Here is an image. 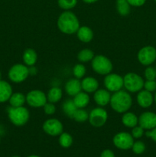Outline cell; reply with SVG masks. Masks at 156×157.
Instances as JSON below:
<instances>
[{
	"mask_svg": "<svg viewBox=\"0 0 156 157\" xmlns=\"http://www.w3.org/2000/svg\"><path fill=\"white\" fill-rule=\"evenodd\" d=\"M57 25L58 29L61 32L67 35L76 33L79 28L80 27L77 17L70 11H65L62 12L58 17Z\"/></svg>",
	"mask_w": 156,
	"mask_h": 157,
	"instance_id": "cell-1",
	"label": "cell"
},
{
	"mask_svg": "<svg viewBox=\"0 0 156 157\" xmlns=\"http://www.w3.org/2000/svg\"><path fill=\"white\" fill-rule=\"evenodd\" d=\"M9 119L14 125L21 127L26 124L30 117L28 110L24 107H9L7 110Z\"/></svg>",
	"mask_w": 156,
	"mask_h": 157,
	"instance_id": "cell-3",
	"label": "cell"
},
{
	"mask_svg": "<svg viewBox=\"0 0 156 157\" xmlns=\"http://www.w3.org/2000/svg\"><path fill=\"white\" fill-rule=\"evenodd\" d=\"M127 1L129 3L130 6H134V7H139V6H143L146 0H127Z\"/></svg>",
	"mask_w": 156,
	"mask_h": 157,
	"instance_id": "cell-37",
	"label": "cell"
},
{
	"mask_svg": "<svg viewBox=\"0 0 156 157\" xmlns=\"http://www.w3.org/2000/svg\"><path fill=\"white\" fill-rule=\"evenodd\" d=\"M145 78L148 81H154L156 79V70L152 67H148L145 70Z\"/></svg>",
	"mask_w": 156,
	"mask_h": 157,
	"instance_id": "cell-33",
	"label": "cell"
},
{
	"mask_svg": "<svg viewBox=\"0 0 156 157\" xmlns=\"http://www.w3.org/2000/svg\"><path fill=\"white\" fill-rule=\"evenodd\" d=\"M60 8L66 11L73 9L77 4V0H58Z\"/></svg>",
	"mask_w": 156,
	"mask_h": 157,
	"instance_id": "cell-31",
	"label": "cell"
},
{
	"mask_svg": "<svg viewBox=\"0 0 156 157\" xmlns=\"http://www.w3.org/2000/svg\"><path fill=\"white\" fill-rule=\"evenodd\" d=\"M139 124L144 130H152L156 127V113L151 111L142 113L139 117Z\"/></svg>",
	"mask_w": 156,
	"mask_h": 157,
	"instance_id": "cell-13",
	"label": "cell"
},
{
	"mask_svg": "<svg viewBox=\"0 0 156 157\" xmlns=\"http://www.w3.org/2000/svg\"><path fill=\"white\" fill-rule=\"evenodd\" d=\"M130 6L127 0H116V9L118 13L122 16H127L130 13Z\"/></svg>",
	"mask_w": 156,
	"mask_h": 157,
	"instance_id": "cell-26",
	"label": "cell"
},
{
	"mask_svg": "<svg viewBox=\"0 0 156 157\" xmlns=\"http://www.w3.org/2000/svg\"><path fill=\"white\" fill-rule=\"evenodd\" d=\"M78 39L84 43H89L93 40V32L88 26H81L76 32Z\"/></svg>",
	"mask_w": 156,
	"mask_h": 157,
	"instance_id": "cell-19",
	"label": "cell"
},
{
	"mask_svg": "<svg viewBox=\"0 0 156 157\" xmlns=\"http://www.w3.org/2000/svg\"><path fill=\"white\" fill-rule=\"evenodd\" d=\"M110 104L114 111L119 113H124L131 108L132 98L128 91L120 90L111 95Z\"/></svg>",
	"mask_w": 156,
	"mask_h": 157,
	"instance_id": "cell-2",
	"label": "cell"
},
{
	"mask_svg": "<svg viewBox=\"0 0 156 157\" xmlns=\"http://www.w3.org/2000/svg\"><path fill=\"white\" fill-rule=\"evenodd\" d=\"M98 0H83V2H84L85 3H87V4H91V3H94L96 2H97Z\"/></svg>",
	"mask_w": 156,
	"mask_h": 157,
	"instance_id": "cell-41",
	"label": "cell"
},
{
	"mask_svg": "<svg viewBox=\"0 0 156 157\" xmlns=\"http://www.w3.org/2000/svg\"><path fill=\"white\" fill-rule=\"evenodd\" d=\"M76 109H77V107H76V106L75 105L73 100L71 99L66 100V101L63 103V105H62L63 112H64V114H65L66 116L70 118L73 117V114H74Z\"/></svg>",
	"mask_w": 156,
	"mask_h": 157,
	"instance_id": "cell-25",
	"label": "cell"
},
{
	"mask_svg": "<svg viewBox=\"0 0 156 157\" xmlns=\"http://www.w3.org/2000/svg\"><path fill=\"white\" fill-rule=\"evenodd\" d=\"M94 53L90 49H83L78 53L77 59L81 63H87L92 61L94 58Z\"/></svg>",
	"mask_w": 156,
	"mask_h": 157,
	"instance_id": "cell-27",
	"label": "cell"
},
{
	"mask_svg": "<svg viewBox=\"0 0 156 157\" xmlns=\"http://www.w3.org/2000/svg\"><path fill=\"white\" fill-rule=\"evenodd\" d=\"M154 2H156V0H154Z\"/></svg>",
	"mask_w": 156,
	"mask_h": 157,
	"instance_id": "cell-47",
	"label": "cell"
},
{
	"mask_svg": "<svg viewBox=\"0 0 156 157\" xmlns=\"http://www.w3.org/2000/svg\"><path fill=\"white\" fill-rule=\"evenodd\" d=\"M86 71H87V69L83 64H75L73 68V76L75 78H77L79 80L84 78V75H86Z\"/></svg>",
	"mask_w": 156,
	"mask_h": 157,
	"instance_id": "cell-30",
	"label": "cell"
},
{
	"mask_svg": "<svg viewBox=\"0 0 156 157\" xmlns=\"http://www.w3.org/2000/svg\"><path fill=\"white\" fill-rule=\"evenodd\" d=\"M154 101L156 104V92H155V94H154Z\"/></svg>",
	"mask_w": 156,
	"mask_h": 157,
	"instance_id": "cell-43",
	"label": "cell"
},
{
	"mask_svg": "<svg viewBox=\"0 0 156 157\" xmlns=\"http://www.w3.org/2000/svg\"><path fill=\"white\" fill-rule=\"evenodd\" d=\"M103 83L107 90L115 93L123 87V78L117 74L110 73L106 75Z\"/></svg>",
	"mask_w": 156,
	"mask_h": 157,
	"instance_id": "cell-9",
	"label": "cell"
},
{
	"mask_svg": "<svg viewBox=\"0 0 156 157\" xmlns=\"http://www.w3.org/2000/svg\"><path fill=\"white\" fill-rule=\"evenodd\" d=\"M143 78L138 74L129 72L123 77V87L130 93H138L144 87Z\"/></svg>",
	"mask_w": 156,
	"mask_h": 157,
	"instance_id": "cell-4",
	"label": "cell"
},
{
	"mask_svg": "<svg viewBox=\"0 0 156 157\" xmlns=\"http://www.w3.org/2000/svg\"><path fill=\"white\" fill-rule=\"evenodd\" d=\"M110 98H111L110 92L106 89H98L93 94V100L99 107H105L110 104Z\"/></svg>",
	"mask_w": 156,
	"mask_h": 157,
	"instance_id": "cell-15",
	"label": "cell"
},
{
	"mask_svg": "<svg viewBox=\"0 0 156 157\" xmlns=\"http://www.w3.org/2000/svg\"><path fill=\"white\" fill-rule=\"evenodd\" d=\"M47 102V95L40 90H32L26 95V103L32 107H44Z\"/></svg>",
	"mask_w": 156,
	"mask_h": 157,
	"instance_id": "cell-10",
	"label": "cell"
},
{
	"mask_svg": "<svg viewBox=\"0 0 156 157\" xmlns=\"http://www.w3.org/2000/svg\"><path fill=\"white\" fill-rule=\"evenodd\" d=\"M122 123L125 127L133 128L139 124V117L132 112H125L122 117Z\"/></svg>",
	"mask_w": 156,
	"mask_h": 157,
	"instance_id": "cell-20",
	"label": "cell"
},
{
	"mask_svg": "<svg viewBox=\"0 0 156 157\" xmlns=\"http://www.w3.org/2000/svg\"><path fill=\"white\" fill-rule=\"evenodd\" d=\"M108 119L107 111L102 107H99L93 108L89 113V122L93 127H102L106 123Z\"/></svg>",
	"mask_w": 156,
	"mask_h": 157,
	"instance_id": "cell-7",
	"label": "cell"
},
{
	"mask_svg": "<svg viewBox=\"0 0 156 157\" xmlns=\"http://www.w3.org/2000/svg\"><path fill=\"white\" fill-rule=\"evenodd\" d=\"M81 87L86 93H94L99 88V82L93 77H87L81 81Z\"/></svg>",
	"mask_w": 156,
	"mask_h": 157,
	"instance_id": "cell-17",
	"label": "cell"
},
{
	"mask_svg": "<svg viewBox=\"0 0 156 157\" xmlns=\"http://www.w3.org/2000/svg\"><path fill=\"white\" fill-rule=\"evenodd\" d=\"M63 92L60 87H53L48 90L47 94V101L52 104H56L62 98Z\"/></svg>",
	"mask_w": 156,
	"mask_h": 157,
	"instance_id": "cell-24",
	"label": "cell"
},
{
	"mask_svg": "<svg viewBox=\"0 0 156 157\" xmlns=\"http://www.w3.org/2000/svg\"><path fill=\"white\" fill-rule=\"evenodd\" d=\"M137 58L142 65H151L156 60V49L151 45L145 46L139 51Z\"/></svg>",
	"mask_w": 156,
	"mask_h": 157,
	"instance_id": "cell-8",
	"label": "cell"
},
{
	"mask_svg": "<svg viewBox=\"0 0 156 157\" xmlns=\"http://www.w3.org/2000/svg\"><path fill=\"white\" fill-rule=\"evenodd\" d=\"M28 157H40V156H36V155H32V156H28Z\"/></svg>",
	"mask_w": 156,
	"mask_h": 157,
	"instance_id": "cell-42",
	"label": "cell"
},
{
	"mask_svg": "<svg viewBox=\"0 0 156 157\" xmlns=\"http://www.w3.org/2000/svg\"><path fill=\"white\" fill-rule=\"evenodd\" d=\"M73 101L77 108L84 109L90 103V96H89L88 93H86L84 91H80L73 97Z\"/></svg>",
	"mask_w": 156,
	"mask_h": 157,
	"instance_id": "cell-21",
	"label": "cell"
},
{
	"mask_svg": "<svg viewBox=\"0 0 156 157\" xmlns=\"http://www.w3.org/2000/svg\"><path fill=\"white\" fill-rule=\"evenodd\" d=\"M100 157H115V155L112 150H105L101 153Z\"/></svg>",
	"mask_w": 156,
	"mask_h": 157,
	"instance_id": "cell-39",
	"label": "cell"
},
{
	"mask_svg": "<svg viewBox=\"0 0 156 157\" xmlns=\"http://www.w3.org/2000/svg\"><path fill=\"white\" fill-rule=\"evenodd\" d=\"M92 68L96 74L100 75H106L113 71V64L107 57L99 55L94 56L92 60Z\"/></svg>",
	"mask_w": 156,
	"mask_h": 157,
	"instance_id": "cell-5",
	"label": "cell"
},
{
	"mask_svg": "<svg viewBox=\"0 0 156 157\" xmlns=\"http://www.w3.org/2000/svg\"><path fill=\"white\" fill-rule=\"evenodd\" d=\"M0 80H2V72L0 71Z\"/></svg>",
	"mask_w": 156,
	"mask_h": 157,
	"instance_id": "cell-44",
	"label": "cell"
},
{
	"mask_svg": "<svg viewBox=\"0 0 156 157\" xmlns=\"http://www.w3.org/2000/svg\"><path fill=\"white\" fill-rule=\"evenodd\" d=\"M22 58L24 64L28 67H30V66L35 65V63L37 62L38 55L34 49L28 48L23 53Z\"/></svg>",
	"mask_w": 156,
	"mask_h": 157,
	"instance_id": "cell-22",
	"label": "cell"
},
{
	"mask_svg": "<svg viewBox=\"0 0 156 157\" xmlns=\"http://www.w3.org/2000/svg\"><path fill=\"white\" fill-rule=\"evenodd\" d=\"M144 130L142 127L140 126H136L135 127L132 128V136H133V138H136V139H139V138L142 137L144 134Z\"/></svg>",
	"mask_w": 156,
	"mask_h": 157,
	"instance_id": "cell-34",
	"label": "cell"
},
{
	"mask_svg": "<svg viewBox=\"0 0 156 157\" xmlns=\"http://www.w3.org/2000/svg\"><path fill=\"white\" fill-rule=\"evenodd\" d=\"M144 88L145 90H148L149 92H154L156 91V81H148L146 80V81H145L144 83Z\"/></svg>",
	"mask_w": 156,
	"mask_h": 157,
	"instance_id": "cell-36",
	"label": "cell"
},
{
	"mask_svg": "<svg viewBox=\"0 0 156 157\" xmlns=\"http://www.w3.org/2000/svg\"><path fill=\"white\" fill-rule=\"evenodd\" d=\"M136 101L138 104L142 108H148L152 105L154 102V96L151 92L146 90H141L138 92Z\"/></svg>",
	"mask_w": 156,
	"mask_h": 157,
	"instance_id": "cell-14",
	"label": "cell"
},
{
	"mask_svg": "<svg viewBox=\"0 0 156 157\" xmlns=\"http://www.w3.org/2000/svg\"><path fill=\"white\" fill-rule=\"evenodd\" d=\"M28 71H29V75H35L38 72V69L35 67V66H30L28 67Z\"/></svg>",
	"mask_w": 156,
	"mask_h": 157,
	"instance_id": "cell-40",
	"label": "cell"
},
{
	"mask_svg": "<svg viewBox=\"0 0 156 157\" xmlns=\"http://www.w3.org/2000/svg\"><path fill=\"white\" fill-rule=\"evenodd\" d=\"M44 112L46 115H53L56 112V107L54 104L52 103H46L44 105Z\"/></svg>",
	"mask_w": 156,
	"mask_h": 157,
	"instance_id": "cell-35",
	"label": "cell"
},
{
	"mask_svg": "<svg viewBox=\"0 0 156 157\" xmlns=\"http://www.w3.org/2000/svg\"><path fill=\"white\" fill-rule=\"evenodd\" d=\"M72 119H73L75 121L78 123L86 122L89 119V113L84 109L77 108L76 111H75Z\"/></svg>",
	"mask_w": 156,
	"mask_h": 157,
	"instance_id": "cell-28",
	"label": "cell"
},
{
	"mask_svg": "<svg viewBox=\"0 0 156 157\" xmlns=\"http://www.w3.org/2000/svg\"><path fill=\"white\" fill-rule=\"evenodd\" d=\"M63 130L64 127L62 123L56 118L46 120L43 124V130L50 136H60L63 133Z\"/></svg>",
	"mask_w": 156,
	"mask_h": 157,
	"instance_id": "cell-12",
	"label": "cell"
},
{
	"mask_svg": "<svg viewBox=\"0 0 156 157\" xmlns=\"http://www.w3.org/2000/svg\"><path fill=\"white\" fill-rule=\"evenodd\" d=\"M59 144L64 148H69L73 144V137L68 133H62L60 135Z\"/></svg>",
	"mask_w": 156,
	"mask_h": 157,
	"instance_id": "cell-29",
	"label": "cell"
},
{
	"mask_svg": "<svg viewBox=\"0 0 156 157\" xmlns=\"http://www.w3.org/2000/svg\"><path fill=\"white\" fill-rule=\"evenodd\" d=\"M134 138L132 134L127 132H120L116 133L113 137V144L120 150H126L132 148L134 144Z\"/></svg>",
	"mask_w": 156,
	"mask_h": 157,
	"instance_id": "cell-11",
	"label": "cell"
},
{
	"mask_svg": "<svg viewBox=\"0 0 156 157\" xmlns=\"http://www.w3.org/2000/svg\"><path fill=\"white\" fill-rule=\"evenodd\" d=\"M12 87L9 82L0 80V103L8 101L12 94Z\"/></svg>",
	"mask_w": 156,
	"mask_h": 157,
	"instance_id": "cell-18",
	"label": "cell"
},
{
	"mask_svg": "<svg viewBox=\"0 0 156 157\" xmlns=\"http://www.w3.org/2000/svg\"><path fill=\"white\" fill-rule=\"evenodd\" d=\"M12 157H20V156H12Z\"/></svg>",
	"mask_w": 156,
	"mask_h": 157,
	"instance_id": "cell-45",
	"label": "cell"
},
{
	"mask_svg": "<svg viewBox=\"0 0 156 157\" xmlns=\"http://www.w3.org/2000/svg\"><path fill=\"white\" fill-rule=\"evenodd\" d=\"M132 151L136 154H142L145 152V145L142 141H136V142H134L132 147Z\"/></svg>",
	"mask_w": 156,
	"mask_h": 157,
	"instance_id": "cell-32",
	"label": "cell"
},
{
	"mask_svg": "<svg viewBox=\"0 0 156 157\" xmlns=\"http://www.w3.org/2000/svg\"><path fill=\"white\" fill-rule=\"evenodd\" d=\"M9 102L11 107H22L26 102V96L23 94L22 93H20V92L12 93L10 98H9Z\"/></svg>",
	"mask_w": 156,
	"mask_h": 157,
	"instance_id": "cell-23",
	"label": "cell"
},
{
	"mask_svg": "<svg viewBox=\"0 0 156 157\" xmlns=\"http://www.w3.org/2000/svg\"><path fill=\"white\" fill-rule=\"evenodd\" d=\"M64 89L69 96L74 97L82 90L81 81L77 78H71L67 81Z\"/></svg>",
	"mask_w": 156,
	"mask_h": 157,
	"instance_id": "cell-16",
	"label": "cell"
},
{
	"mask_svg": "<svg viewBox=\"0 0 156 157\" xmlns=\"http://www.w3.org/2000/svg\"><path fill=\"white\" fill-rule=\"evenodd\" d=\"M0 142H1V138H0Z\"/></svg>",
	"mask_w": 156,
	"mask_h": 157,
	"instance_id": "cell-46",
	"label": "cell"
},
{
	"mask_svg": "<svg viewBox=\"0 0 156 157\" xmlns=\"http://www.w3.org/2000/svg\"><path fill=\"white\" fill-rule=\"evenodd\" d=\"M145 135H146L148 137H150L153 141L156 142V127L153 128L152 130H147V132L145 133Z\"/></svg>",
	"mask_w": 156,
	"mask_h": 157,
	"instance_id": "cell-38",
	"label": "cell"
},
{
	"mask_svg": "<svg viewBox=\"0 0 156 157\" xmlns=\"http://www.w3.org/2000/svg\"><path fill=\"white\" fill-rule=\"evenodd\" d=\"M9 78L14 83H21L29 76L28 67L23 64H15L9 69Z\"/></svg>",
	"mask_w": 156,
	"mask_h": 157,
	"instance_id": "cell-6",
	"label": "cell"
}]
</instances>
